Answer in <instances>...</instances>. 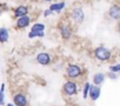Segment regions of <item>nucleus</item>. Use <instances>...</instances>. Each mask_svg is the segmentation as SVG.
<instances>
[{
    "instance_id": "21",
    "label": "nucleus",
    "mask_w": 120,
    "mask_h": 106,
    "mask_svg": "<svg viewBox=\"0 0 120 106\" xmlns=\"http://www.w3.org/2000/svg\"><path fill=\"white\" fill-rule=\"evenodd\" d=\"M52 13H53V12H52V11H51V10L48 8V10H46V11L44 12V15H45V17H49V15L52 14Z\"/></svg>"
},
{
    "instance_id": "25",
    "label": "nucleus",
    "mask_w": 120,
    "mask_h": 106,
    "mask_svg": "<svg viewBox=\"0 0 120 106\" xmlns=\"http://www.w3.org/2000/svg\"><path fill=\"white\" fill-rule=\"evenodd\" d=\"M42 1H46V3H51V1H53V0H42Z\"/></svg>"
},
{
    "instance_id": "22",
    "label": "nucleus",
    "mask_w": 120,
    "mask_h": 106,
    "mask_svg": "<svg viewBox=\"0 0 120 106\" xmlns=\"http://www.w3.org/2000/svg\"><path fill=\"white\" fill-rule=\"evenodd\" d=\"M0 91H1V92L5 91V84H1V86H0Z\"/></svg>"
},
{
    "instance_id": "12",
    "label": "nucleus",
    "mask_w": 120,
    "mask_h": 106,
    "mask_svg": "<svg viewBox=\"0 0 120 106\" xmlns=\"http://www.w3.org/2000/svg\"><path fill=\"white\" fill-rule=\"evenodd\" d=\"M27 13H28V8H27L26 6H22V5H21V6H18V7L14 10V17H15L17 19L27 15Z\"/></svg>"
},
{
    "instance_id": "19",
    "label": "nucleus",
    "mask_w": 120,
    "mask_h": 106,
    "mask_svg": "<svg viewBox=\"0 0 120 106\" xmlns=\"http://www.w3.org/2000/svg\"><path fill=\"white\" fill-rule=\"evenodd\" d=\"M107 77H108L109 79H112V80H115V79H118V73H114V72H108Z\"/></svg>"
},
{
    "instance_id": "15",
    "label": "nucleus",
    "mask_w": 120,
    "mask_h": 106,
    "mask_svg": "<svg viewBox=\"0 0 120 106\" xmlns=\"http://www.w3.org/2000/svg\"><path fill=\"white\" fill-rule=\"evenodd\" d=\"M90 88H91V84L88 81H86L82 86V98L84 99H87L88 98V94H90Z\"/></svg>"
},
{
    "instance_id": "4",
    "label": "nucleus",
    "mask_w": 120,
    "mask_h": 106,
    "mask_svg": "<svg viewBox=\"0 0 120 106\" xmlns=\"http://www.w3.org/2000/svg\"><path fill=\"white\" fill-rule=\"evenodd\" d=\"M71 17H72V19H73L74 23L81 24L84 21V19H85V13H84V11L80 7H77V8H73L72 10Z\"/></svg>"
},
{
    "instance_id": "16",
    "label": "nucleus",
    "mask_w": 120,
    "mask_h": 106,
    "mask_svg": "<svg viewBox=\"0 0 120 106\" xmlns=\"http://www.w3.org/2000/svg\"><path fill=\"white\" fill-rule=\"evenodd\" d=\"M31 31H34V32H44L45 31V25L41 24V23H37L32 26Z\"/></svg>"
},
{
    "instance_id": "18",
    "label": "nucleus",
    "mask_w": 120,
    "mask_h": 106,
    "mask_svg": "<svg viewBox=\"0 0 120 106\" xmlns=\"http://www.w3.org/2000/svg\"><path fill=\"white\" fill-rule=\"evenodd\" d=\"M109 71H111V72H114V73L120 72V64H118V65H113V66H109Z\"/></svg>"
},
{
    "instance_id": "1",
    "label": "nucleus",
    "mask_w": 120,
    "mask_h": 106,
    "mask_svg": "<svg viewBox=\"0 0 120 106\" xmlns=\"http://www.w3.org/2000/svg\"><path fill=\"white\" fill-rule=\"evenodd\" d=\"M82 70L79 65L77 64H68L67 67H66V76L67 78H70L71 80H74V79H78L82 76Z\"/></svg>"
},
{
    "instance_id": "8",
    "label": "nucleus",
    "mask_w": 120,
    "mask_h": 106,
    "mask_svg": "<svg viewBox=\"0 0 120 106\" xmlns=\"http://www.w3.org/2000/svg\"><path fill=\"white\" fill-rule=\"evenodd\" d=\"M59 31H60V34H61V38L65 39V40H67L72 37V31H71V28L67 24H60Z\"/></svg>"
},
{
    "instance_id": "24",
    "label": "nucleus",
    "mask_w": 120,
    "mask_h": 106,
    "mask_svg": "<svg viewBox=\"0 0 120 106\" xmlns=\"http://www.w3.org/2000/svg\"><path fill=\"white\" fill-rule=\"evenodd\" d=\"M7 106H15L13 102H10V104H7Z\"/></svg>"
},
{
    "instance_id": "23",
    "label": "nucleus",
    "mask_w": 120,
    "mask_h": 106,
    "mask_svg": "<svg viewBox=\"0 0 120 106\" xmlns=\"http://www.w3.org/2000/svg\"><path fill=\"white\" fill-rule=\"evenodd\" d=\"M116 28H118V31H119V33H120V21H118V25H116Z\"/></svg>"
},
{
    "instance_id": "3",
    "label": "nucleus",
    "mask_w": 120,
    "mask_h": 106,
    "mask_svg": "<svg viewBox=\"0 0 120 106\" xmlns=\"http://www.w3.org/2000/svg\"><path fill=\"white\" fill-rule=\"evenodd\" d=\"M94 57L100 61H106L111 58V51L104 46H99L94 49Z\"/></svg>"
},
{
    "instance_id": "17",
    "label": "nucleus",
    "mask_w": 120,
    "mask_h": 106,
    "mask_svg": "<svg viewBox=\"0 0 120 106\" xmlns=\"http://www.w3.org/2000/svg\"><path fill=\"white\" fill-rule=\"evenodd\" d=\"M45 35V32H34V31H31L28 33V38L30 39H33L35 37H39V38H42Z\"/></svg>"
},
{
    "instance_id": "11",
    "label": "nucleus",
    "mask_w": 120,
    "mask_h": 106,
    "mask_svg": "<svg viewBox=\"0 0 120 106\" xmlns=\"http://www.w3.org/2000/svg\"><path fill=\"white\" fill-rule=\"evenodd\" d=\"M30 23H31L30 17L28 15H25V17H21V18L17 19V24L15 25H17L18 28H25V27H27L30 25Z\"/></svg>"
},
{
    "instance_id": "7",
    "label": "nucleus",
    "mask_w": 120,
    "mask_h": 106,
    "mask_svg": "<svg viewBox=\"0 0 120 106\" xmlns=\"http://www.w3.org/2000/svg\"><path fill=\"white\" fill-rule=\"evenodd\" d=\"M108 17L112 20L120 21V6L119 5H112L108 10Z\"/></svg>"
},
{
    "instance_id": "26",
    "label": "nucleus",
    "mask_w": 120,
    "mask_h": 106,
    "mask_svg": "<svg viewBox=\"0 0 120 106\" xmlns=\"http://www.w3.org/2000/svg\"><path fill=\"white\" fill-rule=\"evenodd\" d=\"M1 13H3V10H1V8H0V15H1Z\"/></svg>"
},
{
    "instance_id": "2",
    "label": "nucleus",
    "mask_w": 120,
    "mask_h": 106,
    "mask_svg": "<svg viewBox=\"0 0 120 106\" xmlns=\"http://www.w3.org/2000/svg\"><path fill=\"white\" fill-rule=\"evenodd\" d=\"M63 92L66 97H73L78 93V85L73 80H67L63 86Z\"/></svg>"
},
{
    "instance_id": "10",
    "label": "nucleus",
    "mask_w": 120,
    "mask_h": 106,
    "mask_svg": "<svg viewBox=\"0 0 120 106\" xmlns=\"http://www.w3.org/2000/svg\"><path fill=\"white\" fill-rule=\"evenodd\" d=\"M105 78H106V76H105L104 73H101V72H98V73L93 74V79H92L93 85H95V86H101V85L104 84V81H105Z\"/></svg>"
},
{
    "instance_id": "13",
    "label": "nucleus",
    "mask_w": 120,
    "mask_h": 106,
    "mask_svg": "<svg viewBox=\"0 0 120 106\" xmlns=\"http://www.w3.org/2000/svg\"><path fill=\"white\" fill-rule=\"evenodd\" d=\"M10 38V33H8V30L6 27H1L0 28V42L4 44V42H7Z\"/></svg>"
},
{
    "instance_id": "20",
    "label": "nucleus",
    "mask_w": 120,
    "mask_h": 106,
    "mask_svg": "<svg viewBox=\"0 0 120 106\" xmlns=\"http://www.w3.org/2000/svg\"><path fill=\"white\" fill-rule=\"evenodd\" d=\"M4 104H5V94H4V92L0 91V106Z\"/></svg>"
},
{
    "instance_id": "9",
    "label": "nucleus",
    "mask_w": 120,
    "mask_h": 106,
    "mask_svg": "<svg viewBox=\"0 0 120 106\" xmlns=\"http://www.w3.org/2000/svg\"><path fill=\"white\" fill-rule=\"evenodd\" d=\"M37 61L40 65L46 66V65L51 64V57H49L48 53H46V52H40V53H38V56H37Z\"/></svg>"
},
{
    "instance_id": "5",
    "label": "nucleus",
    "mask_w": 120,
    "mask_h": 106,
    "mask_svg": "<svg viewBox=\"0 0 120 106\" xmlns=\"http://www.w3.org/2000/svg\"><path fill=\"white\" fill-rule=\"evenodd\" d=\"M13 104L15 106H27L28 105V100H27V97L19 92V93H15L13 95Z\"/></svg>"
},
{
    "instance_id": "14",
    "label": "nucleus",
    "mask_w": 120,
    "mask_h": 106,
    "mask_svg": "<svg viewBox=\"0 0 120 106\" xmlns=\"http://www.w3.org/2000/svg\"><path fill=\"white\" fill-rule=\"evenodd\" d=\"M64 7H65V3H55L49 6V10L54 13V12H60Z\"/></svg>"
},
{
    "instance_id": "6",
    "label": "nucleus",
    "mask_w": 120,
    "mask_h": 106,
    "mask_svg": "<svg viewBox=\"0 0 120 106\" xmlns=\"http://www.w3.org/2000/svg\"><path fill=\"white\" fill-rule=\"evenodd\" d=\"M100 94H101V88H100V86L91 85L88 98H90V99H91L92 101H97V100H98V99L100 98Z\"/></svg>"
}]
</instances>
